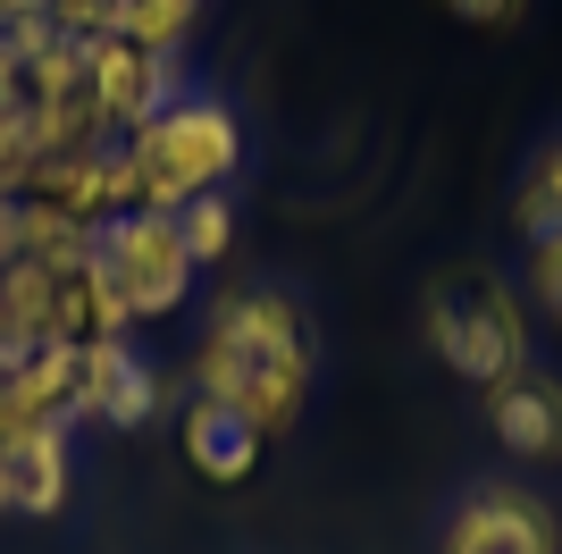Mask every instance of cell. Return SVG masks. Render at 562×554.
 Masks as SVG:
<instances>
[{"label":"cell","instance_id":"cell-4","mask_svg":"<svg viewBox=\"0 0 562 554\" xmlns=\"http://www.w3.org/2000/svg\"><path fill=\"white\" fill-rule=\"evenodd\" d=\"M93 277H101V302H110L117 328L168 320L193 286V253L168 210H126V219H110L93 235Z\"/></svg>","mask_w":562,"mask_h":554},{"label":"cell","instance_id":"cell-2","mask_svg":"<svg viewBox=\"0 0 562 554\" xmlns=\"http://www.w3.org/2000/svg\"><path fill=\"white\" fill-rule=\"evenodd\" d=\"M235 118L218 101H168L135 126V135H117V160H126V185H135V210H177L218 193L235 177Z\"/></svg>","mask_w":562,"mask_h":554},{"label":"cell","instance_id":"cell-5","mask_svg":"<svg viewBox=\"0 0 562 554\" xmlns=\"http://www.w3.org/2000/svg\"><path fill=\"white\" fill-rule=\"evenodd\" d=\"M85 101H93V118L110 135H135L151 110L177 101V92H168V59L126 43V34H93V43H85Z\"/></svg>","mask_w":562,"mask_h":554},{"label":"cell","instance_id":"cell-12","mask_svg":"<svg viewBox=\"0 0 562 554\" xmlns=\"http://www.w3.org/2000/svg\"><path fill=\"white\" fill-rule=\"evenodd\" d=\"M177 235H186L193 269H202V261H227V244H235V210L218 202V193H202V202L177 210Z\"/></svg>","mask_w":562,"mask_h":554},{"label":"cell","instance_id":"cell-1","mask_svg":"<svg viewBox=\"0 0 562 554\" xmlns=\"http://www.w3.org/2000/svg\"><path fill=\"white\" fill-rule=\"evenodd\" d=\"M303 387H311V345H303L294 302L285 295L218 302L211 336H202V362H193V395L244 412L260 437H278L285 420L303 412Z\"/></svg>","mask_w":562,"mask_h":554},{"label":"cell","instance_id":"cell-16","mask_svg":"<svg viewBox=\"0 0 562 554\" xmlns=\"http://www.w3.org/2000/svg\"><path fill=\"white\" fill-rule=\"evenodd\" d=\"M0 512H9V479H0Z\"/></svg>","mask_w":562,"mask_h":554},{"label":"cell","instance_id":"cell-3","mask_svg":"<svg viewBox=\"0 0 562 554\" xmlns=\"http://www.w3.org/2000/svg\"><path fill=\"white\" fill-rule=\"evenodd\" d=\"M428 353L470 387H504L529 362V311L495 269H453L428 286Z\"/></svg>","mask_w":562,"mask_h":554},{"label":"cell","instance_id":"cell-9","mask_svg":"<svg viewBox=\"0 0 562 554\" xmlns=\"http://www.w3.org/2000/svg\"><path fill=\"white\" fill-rule=\"evenodd\" d=\"M260 445H269V437H260L244 412H227V403H202V395H193V412H186V462L202 470V479H218V487L252 479Z\"/></svg>","mask_w":562,"mask_h":554},{"label":"cell","instance_id":"cell-14","mask_svg":"<svg viewBox=\"0 0 562 554\" xmlns=\"http://www.w3.org/2000/svg\"><path fill=\"white\" fill-rule=\"evenodd\" d=\"M546 219H562V143H546L538 168H529V185H520V235L546 228Z\"/></svg>","mask_w":562,"mask_h":554},{"label":"cell","instance_id":"cell-6","mask_svg":"<svg viewBox=\"0 0 562 554\" xmlns=\"http://www.w3.org/2000/svg\"><path fill=\"white\" fill-rule=\"evenodd\" d=\"M446 554H562L554 512L520 487H479L462 512H453V538Z\"/></svg>","mask_w":562,"mask_h":554},{"label":"cell","instance_id":"cell-10","mask_svg":"<svg viewBox=\"0 0 562 554\" xmlns=\"http://www.w3.org/2000/svg\"><path fill=\"white\" fill-rule=\"evenodd\" d=\"M0 479H9V512H59V496H68V429H34V437L0 445Z\"/></svg>","mask_w":562,"mask_h":554},{"label":"cell","instance_id":"cell-11","mask_svg":"<svg viewBox=\"0 0 562 554\" xmlns=\"http://www.w3.org/2000/svg\"><path fill=\"white\" fill-rule=\"evenodd\" d=\"M193 18H202V0H117L110 9V34H126V43H143V51H177L193 34Z\"/></svg>","mask_w":562,"mask_h":554},{"label":"cell","instance_id":"cell-7","mask_svg":"<svg viewBox=\"0 0 562 554\" xmlns=\"http://www.w3.org/2000/svg\"><path fill=\"white\" fill-rule=\"evenodd\" d=\"M487 420L520 462H554L562 454V378H546L538 362H520L504 387H487Z\"/></svg>","mask_w":562,"mask_h":554},{"label":"cell","instance_id":"cell-15","mask_svg":"<svg viewBox=\"0 0 562 554\" xmlns=\"http://www.w3.org/2000/svg\"><path fill=\"white\" fill-rule=\"evenodd\" d=\"M446 9H453V18H470V25H513L529 0H446Z\"/></svg>","mask_w":562,"mask_h":554},{"label":"cell","instance_id":"cell-8","mask_svg":"<svg viewBox=\"0 0 562 554\" xmlns=\"http://www.w3.org/2000/svg\"><path fill=\"white\" fill-rule=\"evenodd\" d=\"M151 403H160V378H151V362L143 353H126V336H110V345L85 353V420H151Z\"/></svg>","mask_w":562,"mask_h":554},{"label":"cell","instance_id":"cell-13","mask_svg":"<svg viewBox=\"0 0 562 554\" xmlns=\"http://www.w3.org/2000/svg\"><path fill=\"white\" fill-rule=\"evenodd\" d=\"M529 295H538V311H554V328H562V219L529 228Z\"/></svg>","mask_w":562,"mask_h":554}]
</instances>
